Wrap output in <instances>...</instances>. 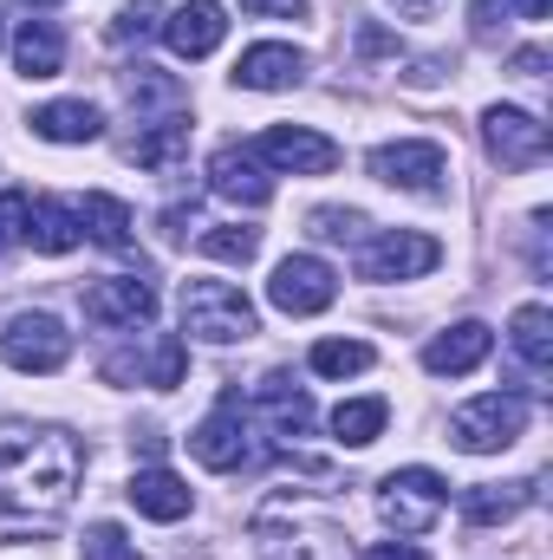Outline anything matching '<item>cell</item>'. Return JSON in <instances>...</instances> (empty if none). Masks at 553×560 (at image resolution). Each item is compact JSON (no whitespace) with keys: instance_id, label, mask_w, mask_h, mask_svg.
<instances>
[{"instance_id":"1","label":"cell","mask_w":553,"mask_h":560,"mask_svg":"<svg viewBox=\"0 0 553 560\" xmlns=\"http://www.w3.org/2000/svg\"><path fill=\"white\" fill-rule=\"evenodd\" d=\"M85 476V450L66 430H20L0 436V541L46 535Z\"/></svg>"},{"instance_id":"2","label":"cell","mask_w":553,"mask_h":560,"mask_svg":"<svg viewBox=\"0 0 553 560\" xmlns=\"http://www.w3.org/2000/svg\"><path fill=\"white\" fill-rule=\"evenodd\" d=\"M255 548H261V560H352L345 528L326 509L293 502V495H274L255 515Z\"/></svg>"},{"instance_id":"3","label":"cell","mask_w":553,"mask_h":560,"mask_svg":"<svg viewBox=\"0 0 553 560\" xmlns=\"http://www.w3.org/2000/svg\"><path fill=\"white\" fill-rule=\"evenodd\" d=\"M183 332H196L209 346H235L255 332V300L228 280H189L183 287Z\"/></svg>"},{"instance_id":"4","label":"cell","mask_w":553,"mask_h":560,"mask_svg":"<svg viewBox=\"0 0 553 560\" xmlns=\"http://www.w3.org/2000/svg\"><path fill=\"white\" fill-rule=\"evenodd\" d=\"M521 430H528V398H515V392H489V398H469V405L449 418V436H456V450H469V456L508 450Z\"/></svg>"},{"instance_id":"5","label":"cell","mask_w":553,"mask_h":560,"mask_svg":"<svg viewBox=\"0 0 553 560\" xmlns=\"http://www.w3.org/2000/svg\"><path fill=\"white\" fill-rule=\"evenodd\" d=\"M0 359H7L13 372L46 378V372H59V365L72 359V332H66L52 313H13L7 332H0Z\"/></svg>"},{"instance_id":"6","label":"cell","mask_w":553,"mask_h":560,"mask_svg":"<svg viewBox=\"0 0 553 560\" xmlns=\"http://www.w3.org/2000/svg\"><path fill=\"white\" fill-rule=\"evenodd\" d=\"M449 502V482L436 469H391L385 489H378V515L398 528V535H423Z\"/></svg>"},{"instance_id":"7","label":"cell","mask_w":553,"mask_h":560,"mask_svg":"<svg viewBox=\"0 0 553 560\" xmlns=\"http://www.w3.org/2000/svg\"><path fill=\"white\" fill-rule=\"evenodd\" d=\"M372 176L391 183V189H411V196H443L449 156H443V143H423V138L378 143V150H372Z\"/></svg>"},{"instance_id":"8","label":"cell","mask_w":553,"mask_h":560,"mask_svg":"<svg viewBox=\"0 0 553 560\" xmlns=\"http://www.w3.org/2000/svg\"><path fill=\"white\" fill-rule=\"evenodd\" d=\"M482 150L502 163V170H534L548 156V125L534 112H515V105H489L482 112Z\"/></svg>"},{"instance_id":"9","label":"cell","mask_w":553,"mask_h":560,"mask_svg":"<svg viewBox=\"0 0 553 560\" xmlns=\"http://www.w3.org/2000/svg\"><path fill=\"white\" fill-rule=\"evenodd\" d=\"M255 163H268L280 176H332L339 170V143L306 131V125H274L255 143Z\"/></svg>"},{"instance_id":"10","label":"cell","mask_w":553,"mask_h":560,"mask_svg":"<svg viewBox=\"0 0 553 560\" xmlns=\"http://www.w3.org/2000/svg\"><path fill=\"white\" fill-rule=\"evenodd\" d=\"M268 300H274L280 313H293V319H306V313H326L332 300H339V275L319 261V255H286L268 280Z\"/></svg>"},{"instance_id":"11","label":"cell","mask_w":553,"mask_h":560,"mask_svg":"<svg viewBox=\"0 0 553 560\" xmlns=\"http://www.w3.org/2000/svg\"><path fill=\"white\" fill-rule=\"evenodd\" d=\"M436 261H443V248H436L430 235H416V229H391V235H372V242H365L358 275L365 280H416V275H430Z\"/></svg>"},{"instance_id":"12","label":"cell","mask_w":553,"mask_h":560,"mask_svg":"<svg viewBox=\"0 0 553 560\" xmlns=\"http://www.w3.org/2000/svg\"><path fill=\"white\" fill-rule=\"evenodd\" d=\"M85 319H92V326H111V332L150 326V319H156V287L138 280V275L98 280V287H85Z\"/></svg>"},{"instance_id":"13","label":"cell","mask_w":553,"mask_h":560,"mask_svg":"<svg viewBox=\"0 0 553 560\" xmlns=\"http://www.w3.org/2000/svg\"><path fill=\"white\" fill-rule=\"evenodd\" d=\"M189 456L202 469H242L248 463V430H242V392H228L209 418L189 430Z\"/></svg>"},{"instance_id":"14","label":"cell","mask_w":553,"mask_h":560,"mask_svg":"<svg viewBox=\"0 0 553 560\" xmlns=\"http://www.w3.org/2000/svg\"><path fill=\"white\" fill-rule=\"evenodd\" d=\"M183 372H189V346L176 339V332H163L150 352H111L105 359V378L111 385H156V392H169V385H183Z\"/></svg>"},{"instance_id":"15","label":"cell","mask_w":553,"mask_h":560,"mask_svg":"<svg viewBox=\"0 0 553 560\" xmlns=\"http://www.w3.org/2000/svg\"><path fill=\"white\" fill-rule=\"evenodd\" d=\"M163 39H169L176 59H209V52L228 39V13H222L215 0H189V7H176V13L163 20Z\"/></svg>"},{"instance_id":"16","label":"cell","mask_w":553,"mask_h":560,"mask_svg":"<svg viewBox=\"0 0 553 560\" xmlns=\"http://www.w3.org/2000/svg\"><path fill=\"white\" fill-rule=\"evenodd\" d=\"M209 183H215V196L248 202V209L274 202V183H268V170L255 163V150H248V143H222V150L209 156Z\"/></svg>"},{"instance_id":"17","label":"cell","mask_w":553,"mask_h":560,"mask_svg":"<svg viewBox=\"0 0 553 560\" xmlns=\"http://www.w3.org/2000/svg\"><path fill=\"white\" fill-rule=\"evenodd\" d=\"M489 352H495V332H489L482 319H462V326H449V332H436V339L423 346V372L462 378V372H475Z\"/></svg>"},{"instance_id":"18","label":"cell","mask_w":553,"mask_h":560,"mask_svg":"<svg viewBox=\"0 0 553 560\" xmlns=\"http://www.w3.org/2000/svg\"><path fill=\"white\" fill-rule=\"evenodd\" d=\"M79 209H66V202H52V196H39V202H26V248L33 255H72L79 248Z\"/></svg>"},{"instance_id":"19","label":"cell","mask_w":553,"mask_h":560,"mask_svg":"<svg viewBox=\"0 0 553 560\" xmlns=\"http://www.w3.org/2000/svg\"><path fill=\"white\" fill-rule=\"evenodd\" d=\"M299 72H306V52H293V46H248L242 66H235V85H248V92H293Z\"/></svg>"},{"instance_id":"20","label":"cell","mask_w":553,"mask_h":560,"mask_svg":"<svg viewBox=\"0 0 553 560\" xmlns=\"http://www.w3.org/2000/svg\"><path fill=\"white\" fill-rule=\"evenodd\" d=\"M13 66H20L26 79H59V66H66V33H59L52 20H20V33H13Z\"/></svg>"},{"instance_id":"21","label":"cell","mask_w":553,"mask_h":560,"mask_svg":"<svg viewBox=\"0 0 553 560\" xmlns=\"http://www.w3.org/2000/svg\"><path fill=\"white\" fill-rule=\"evenodd\" d=\"M98 131H105V112L85 105V98H59V105L33 112V138H46V143H92Z\"/></svg>"},{"instance_id":"22","label":"cell","mask_w":553,"mask_h":560,"mask_svg":"<svg viewBox=\"0 0 553 560\" xmlns=\"http://www.w3.org/2000/svg\"><path fill=\"white\" fill-rule=\"evenodd\" d=\"M125 495H131V509L150 515V522H183L189 515V482L169 476V469H138Z\"/></svg>"},{"instance_id":"23","label":"cell","mask_w":553,"mask_h":560,"mask_svg":"<svg viewBox=\"0 0 553 560\" xmlns=\"http://www.w3.org/2000/svg\"><path fill=\"white\" fill-rule=\"evenodd\" d=\"M261 405H268V430H274L280 450L306 436V423H313V398H306V392H299L286 372H274V378L261 385Z\"/></svg>"},{"instance_id":"24","label":"cell","mask_w":553,"mask_h":560,"mask_svg":"<svg viewBox=\"0 0 553 560\" xmlns=\"http://www.w3.org/2000/svg\"><path fill=\"white\" fill-rule=\"evenodd\" d=\"M528 502H534V482H469V489H462V515H469L475 528L515 522Z\"/></svg>"},{"instance_id":"25","label":"cell","mask_w":553,"mask_h":560,"mask_svg":"<svg viewBox=\"0 0 553 560\" xmlns=\"http://www.w3.org/2000/svg\"><path fill=\"white\" fill-rule=\"evenodd\" d=\"M508 346H515V352H521V365L541 378V372L553 365V313H548V306H521V313H515V326H508Z\"/></svg>"},{"instance_id":"26","label":"cell","mask_w":553,"mask_h":560,"mask_svg":"<svg viewBox=\"0 0 553 560\" xmlns=\"http://www.w3.org/2000/svg\"><path fill=\"white\" fill-rule=\"evenodd\" d=\"M79 229L98 242V248H131V209L118 196H85L79 202Z\"/></svg>"},{"instance_id":"27","label":"cell","mask_w":553,"mask_h":560,"mask_svg":"<svg viewBox=\"0 0 553 560\" xmlns=\"http://www.w3.org/2000/svg\"><path fill=\"white\" fill-rule=\"evenodd\" d=\"M131 156H138L143 170H176V163L189 156V118H163V125H150V131L131 143Z\"/></svg>"},{"instance_id":"28","label":"cell","mask_w":553,"mask_h":560,"mask_svg":"<svg viewBox=\"0 0 553 560\" xmlns=\"http://www.w3.org/2000/svg\"><path fill=\"white\" fill-rule=\"evenodd\" d=\"M385 418H391V405H385V398H345V405L332 411V436H339V443H352V450H365V443H378Z\"/></svg>"},{"instance_id":"29","label":"cell","mask_w":553,"mask_h":560,"mask_svg":"<svg viewBox=\"0 0 553 560\" xmlns=\"http://www.w3.org/2000/svg\"><path fill=\"white\" fill-rule=\"evenodd\" d=\"M196 248H202L209 261H235V268H248V261L261 255V229H248V222H215V229L196 235Z\"/></svg>"},{"instance_id":"30","label":"cell","mask_w":553,"mask_h":560,"mask_svg":"<svg viewBox=\"0 0 553 560\" xmlns=\"http://www.w3.org/2000/svg\"><path fill=\"white\" fill-rule=\"evenodd\" d=\"M372 359L378 352L365 339H319L313 346V372L319 378H358V372H372Z\"/></svg>"},{"instance_id":"31","label":"cell","mask_w":553,"mask_h":560,"mask_svg":"<svg viewBox=\"0 0 553 560\" xmlns=\"http://www.w3.org/2000/svg\"><path fill=\"white\" fill-rule=\"evenodd\" d=\"M306 229H313L319 242H365V229H372V222H365L358 209H313V215H306Z\"/></svg>"},{"instance_id":"32","label":"cell","mask_w":553,"mask_h":560,"mask_svg":"<svg viewBox=\"0 0 553 560\" xmlns=\"http://www.w3.org/2000/svg\"><path fill=\"white\" fill-rule=\"evenodd\" d=\"M85 560H143L138 541L118 528V522H98L92 535H85Z\"/></svg>"},{"instance_id":"33","label":"cell","mask_w":553,"mask_h":560,"mask_svg":"<svg viewBox=\"0 0 553 560\" xmlns=\"http://www.w3.org/2000/svg\"><path fill=\"white\" fill-rule=\"evenodd\" d=\"M156 26H163V20H156V0H131V7L111 20V39H118V46H125V39H150Z\"/></svg>"},{"instance_id":"34","label":"cell","mask_w":553,"mask_h":560,"mask_svg":"<svg viewBox=\"0 0 553 560\" xmlns=\"http://www.w3.org/2000/svg\"><path fill=\"white\" fill-rule=\"evenodd\" d=\"M20 235H26V196L7 189V196H0V248H13Z\"/></svg>"},{"instance_id":"35","label":"cell","mask_w":553,"mask_h":560,"mask_svg":"<svg viewBox=\"0 0 553 560\" xmlns=\"http://www.w3.org/2000/svg\"><path fill=\"white\" fill-rule=\"evenodd\" d=\"M242 13H255V20H306L313 7L306 0H242Z\"/></svg>"},{"instance_id":"36","label":"cell","mask_w":553,"mask_h":560,"mask_svg":"<svg viewBox=\"0 0 553 560\" xmlns=\"http://www.w3.org/2000/svg\"><path fill=\"white\" fill-rule=\"evenodd\" d=\"M358 560H430L423 548H404V541H378V548H365Z\"/></svg>"},{"instance_id":"37","label":"cell","mask_w":553,"mask_h":560,"mask_svg":"<svg viewBox=\"0 0 553 560\" xmlns=\"http://www.w3.org/2000/svg\"><path fill=\"white\" fill-rule=\"evenodd\" d=\"M541 66H548V52H534V46L515 52V72H521V79H541Z\"/></svg>"},{"instance_id":"38","label":"cell","mask_w":553,"mask_h":560,"mask_svg":"<svg viewBox=\"0 0 553 560\" xmlns=\"http://www.w3.org/2000/svg\"><path fill=\"white\" fill-rule=\"evenodd\" d=\"M391 7H398V13H404V20H430V13H436V7H443V0H391Z\"/></svg>"},{"instance_id":"39","label":"cell","mask_w":553,"mask_h":560,"mask_svg":"<svg viewBox=\"0 0 553 560\" xmlns=\"http://www.w3.org/2000/svg\"><path fill=\"white\" fill-rule=\"evenodd\" d=\"M508 7H515L521 20H548V13H553V0H508Z\"/></svg>"},{"instance_id":"40","label":"cell","mask_w":553,"mask_h":560,"mask_svg":"<svg viewBox=\"0 0 553 560\" xmlns=\"http://www.w3.org/2000/svg\"><path fill=\"white\" fill-rule=\"evenodd\" d=\"M33 7H46V0H33Z\"/></svg>"},{"instance_id":"41","label":"cell","mask_w":553,"mask_h":560,"mask_svg":"<svg viewBox=\"0 0 553 560\" xmlns=\"http://www.w3.org/2000/svg\"><path fill=\"white\" fill-rule=\"evenodd\" d=\"M0 39H7V33H0Z\"/></svg>"}]
</instances>
